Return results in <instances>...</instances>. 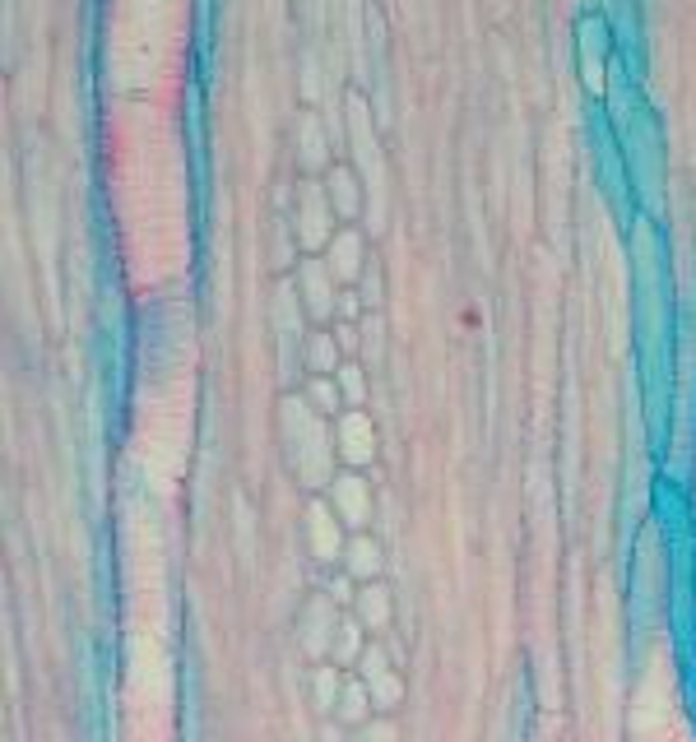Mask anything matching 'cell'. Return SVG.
I'll list each match as a JSON object with an SVG mask.
<instances>
[{
    "label": "cell",
    "mask_w": 696,
    "mask_h": 742,
    "mask_svg": "<svg viewBox=\"0 0 696 742\" xmlns=\"http://www.w3.org/2000/svg\"><path fill=\"white\" fill-rule=\"evenodd\" d=\"M330 219H335V205H330V195H325V186L302 182V190H298V209H293L298 242H302L306 251L330 246V237L339 232V228H330Z\"/></svg>",
    "instance_id": "obj_1"
},
{
    "label": "cell",
    "mask_w": 696,
    "mask_h": 742,
    "mask_svg": "<svg viewBox=\"0 0 696 742\" xmlns=\"http://www.w3.org/2000/svg\"><path fill=\"white\" fill-rule=\"evenodd\" d=\"M298 298L306 306V316H316V321L335 316V311H339V279L330 275V265L316 260V256H306L298 265Z\"/></svg>",
    "instance_id": "obj_2"
},
{
    "label": "cell",
    "mask_w": 696,
    "mask_h": 742,
    "mask_svg": "<svg viewBox=\"0 0 696 742\" xmlns=\"http://www.w3.org/2000/svg\"><path fill=\"white\" fill-rule=\"evenodd\" d=\"M339 627H344L339 603H335V599H312V608L302 613V650H306V654H325V650H335Z\"/></svg>",
    "instance_id": "obj_3"
},
{
    "label": "cell",
    "mask_w": 696,
    "mask_h": 742,
    "mask_svg": "<svg viewBox=\"0 0 696 742\" xmlns=\"http://www.w3.org/2000/svg\"><path fill=\"white\" fill-rule=\"evenodd\" d=\"M325 265H330V275L339 283H358L362 279V269H367V246H362V232L358 228H339L330 246H325Z\"/></svg>",
    "instance_id": "obj_4"
},
{
    "label": "cell",
    "mask_w": 696,
    "mask_h": 742,
    "mask_svg": "<svg viewBox=\"0 0 696 742\" xmlns=\"http://www.w3.org/2000/svg\"><path fill=\"white\" fill-rule=\"evenodd\" d=\"M339 455L362 468V464H372L376 460V432H372V418L362 414V408H348V414L339 418Z\"/></svg>",
    "instance_id": "obj_5"
},
{
    "label": "cell",
    "mask_w": 696,
    "mask_h": 742,
    "mask_svg": "<svg viewBox=\"0 0 696 742\" xmlns=\"http://www.w3.org/2000/svg\"><path fill=\"white\" fill-rule=\"evenodd\" d=\"M330 492H335V515L348 530H362V524L372 520V492H367V483L358 474H339Z\"/></svg>",
    "instance_id": "obj_6"
},
{
    "label": "cell",
    "mask_w": 696,
    "mask_h": 742,
    "mask_svg": "<svg viewBox=\"0 0 696 742\" xmlns=\"http://www.w3.org/2000/svg\"><path fill=\"white\" fill-rule=\"evenodd\" d=\"M339 524H344V520H339L335 511H325V506L312 501V511H306V530H312V553H316L321 561L344 557L348 543L339 538Z\"/></svg>",
    "instance_id": "obj_7"
},
{
    "label": "cell",
    "mask_w": 696,
    "mask_h": 742,
    "mask_svg": "<svg viewBox=\"0 0 696 742\" xmlns=\"http://www.w3.org/2000/svg\"><path fill=\"white\" fill-rule=\"evenodd\" d=\"M325 195H330V205L339 219H353L362 209V186L353 177V167H330V177H325Z\"/></svg>",
    "instance_id": "obj_8"
},
{
    "label": "cell",
    "mask_w": 696,
    "mask_h": 742,
    "mask_svg": "<svg viewBox=\"0 0 696 742\" xmlns=\"http://www.w3.org/2000/svg\"><path fill=\"white\" fill-rule=\"evenodd\" d=\"M344 571L353 576V580L372 584L381 576V548L367 534H353V538H348V548H344Z\"/></svg>",
    "instance_id": "obj_9"
},
{
    "label": "cell",
    "mask_w": 696,
    "mask_h": 742,
    "mask_svg": "<svg viewBox=\"0 0 696 742\" xmlns=\"http://www.w3.org/2000/svg\"><path fill=\"white\" fill-rule=\"evenodd\" d=\"M367 692H372V706H381V710H391L395 700L404 696V687H399V677L385 669V659L372 650L367 654Z\"/></svg>",
    "instance_id": "obj_10"
},
{
    "label": "cell",
    "mask_w": 696,
    "mask_h": 742,
    "mask_svg": "<svg viewBox=\"0 0 696 742\" xmlns=\"http://www.w3.org/2000/svg\"><path fill=\"white\" fill-rule=\"evenodd\" d=\"M353 608H358V622H362V627L367 631H381L385 627V622H391V590H385V584H367V590L358 594V603H353Z\"/></svg>",
    "instance_id": "obj_11"
},
{
    "label": "cell",
    "mask_w": 696,
    "mask_h": 742,
    "mask_svg": "<svg viewBox=\"0 0 696 742\" xmlns=\"http://www.w3.org/2000/svg\"><path fill=\"white\" fill-rule=\"evenodd\" d=\"M302 358H306V367H312V376H335V371L344 367V362H339V339H335V335H306Z\"/></svg>",
    "instance_id": "obj_12"
},
{
    "label": "cell",
    "mask_w": 696,
    "mask_h": 742,
    "mask_svg": "<svg viewBox=\"0 0 696 742\" xmlns=\"http://www.w3.org/2000/svg\"><path fill=\"white\" fill-rule=\"evenodd\" d=\"M367 706H372V692H367L362 682H344L339 706H335V715L344 719V724H362V719H367Z\"/></svg>",
    "instance_id": "obj_13"
},
{
    "label": "cell",
    "mask_w": 696,
    "mask_h": 742,
    "mask_svg": "<svg viewBox=\"0 0 696 742\" xmlns=\"http://www.w3.org/2000/svg\"><path fill=\"white\" fill-rule=\"evenodd\" d=\"M302 163H306V167L325 163V135H321L316 112H306V116H302Z\"/></svg>",
    "instance_id": "obj_14"
},
{
    "label": "cell",
    "mask_w": 696,
    "mask_h": 742,
    "mask_svg": "<svg viewBox=\"0 0 696 742\" xmlns=\"http://www.w3.org/2000/svg\"><path fill=\"white\" fill-rule=\"evenodd\" d=\"M339 399H344V390L330 376H312V385H306V404H316L321 414H335Z\"/></svg>",
    "instance_id": "obj_15"
},
{
    "label": "cell",
    "mask_w": 696,
    "mask_h": 742,
    "mask_svg": "<svg viewBox=\"0 0 696 742\" xmlns=\"http://www.w3.org/2000/svg\"><path fill=\"white\" fill-rule=\"evenodd\" d=\"M362 631H367L362 622H348V617H344L339 640H335V659H339V663H353V659L362 654Z\"/></svg>",
    "instance_id": "obj_16"
},
{
    "label": "cell",
    "mask_w": 696,
    "mask_h": 742,
    "mask_svg": "<svg viewBox=\"0 0 696 742\" xmlns=\"http://www.w3.org/2000/svg\"><path fill=\"white\" fill-rule=\"evenodd\" d=\"M335 381H339V390H344V404H353V408H358V404L367 399V381H362V367H348V362H344V367L335 371Z\"/></svg>",
    "instance_id": "obj_17"
},
{
    "label": "cell",
    "mask_w": 696,
    "mask_h": 742,
    "mask_svg": "<svg viewBox=\"0 0 696 742\" xmlns=\"http://www.w3.org/2000/svg\"><path fill=\"white\" fill-rule=\"evenodd\" d=\"M339 692H344V682H339V673L335 669H321L316 673V696H321V706L335 715V706H339Z\"/></svg>",
    "instance_id": "obj_18"
},
{
    "label": "cell",
    "mask_w": 696,
    "mask_h": 742,
    "mask_svg": "<svg viewBox=\"0 0 696 742\" xmlns=\"http://www.w3.org/2000/svg\"><path fill=\"white\" fill-rule=\"evenodd\" d=\"M358 311H362V298H358V292H339V316H344V321H353Z\"/></svg>",
    "instance_id": "obj_19"
},
{
    "label": "cell",
    "mask_w": 696,
    "mask_h": 742,
    "mask_svg": "<svg viewBox=\"0 0 696 742\" xmlns=\"http://www.w3.org/2000/svg\"><path fill=\"white\" fill-rule=\"evenodd\" d=\"M335 339H339V348H358V329H353V325H348V321H344V325L335 329Z\"/></svg>",
    "instance_id": "obj_20"
}]
</instances>
